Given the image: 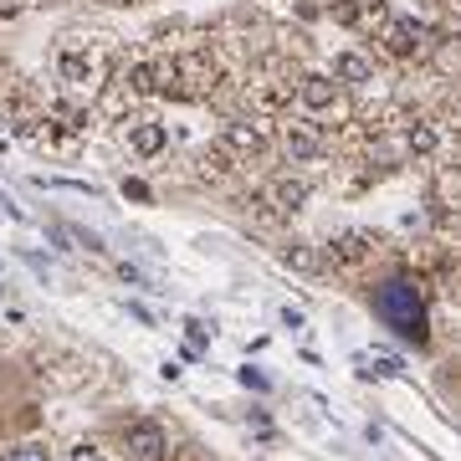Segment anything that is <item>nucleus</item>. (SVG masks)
Wrapping results in <instances>:
<instances>
[{
	"label": "nucleus",
	"mask_w": 461,
	"mask_h": 461,
	"mask_svg": "<svg viewBox=\"0 0 461 461\" xmlns=\"http://www.w3.org/2000/svg\"><path fill=\"white\" fill-rule=\"evenodd\" d=\"M333 67H339L344 77H369V67H364L359 57H339V62H333Z\"/></svg>",
	"instance_id": "nucleus-8"
},
{
	"label": "nucleus",
	"mask_w": 461,
	"mask_h": 461,
	"mask_svg": "<svg viewBox=\"0 0 461 461\" xmlns=\"http://www.w3.org/2000/svg\"><path fill=\"white\" fill-rule=\"evenodd\" d=\"M67 461H108V451H103L98 441H77L72 451H67Z\"/></svg>",
	"instance_id": "nucleus-7"
},
{
	"label": "nucleus",
	"mask_w": 461,
	"mask_h": 461,
	"mask_svg": "<svg viewBox=\"0 0 461 461\" xmlns=\"http://www.w3.org/2000/svg\"><path fill=\"white\" fill-rule=\"evenodd\" d=\"M0 461H51V451L41 441H21V446H5Z\"/></svg>",
	"instance_id": "nucleus-5"
},
{
	"label": "nucleus",
	"mask_w": 461,
	"mask_h": 461,
	"mask_svg": "<svg viewBox=\"0 0 461 461\" xmlns=\"http://www.w3.org/2000/svg\"><path fill=\"white\" fill-rule=\"evenodd\" d=\"M369 257H375V236H364V230H348V236L329 241V262L344 267V272H354V267L369 262Z\"/></svg>",
	"instance_id": "nucleus-3"
},
{
	"label": "nucleus",
	"mask_w": 461,
	"mask_h": 461,
	"mask_svg": "<svg viewBox=\"0 0 461 461\" xmlns=\"http://www.w3.org/2000/svg\"><path fill=\"white\" fill-rule=\"evenodd\" d=\"M123 461H169V430L159 420H133L123 430Z\"/></svg>",
	"instance_id": "nucleus-2"
},
{
	"label": "nucleus",
	"mask_w": 461,
	"mask_h": 461,
	"mask_svg": "<svg viewBox=\"0 0 461 461\" xmlns=\"http://www.w3.org/2000/svg\"><path fill=\"white\" fill-rule=\"evenodd\" d=\"M369 308H375V318L395 339H405L415 348L430 344V313H426V297H420V282L415 277H384L369 293Z\"/></svg>",
	"instance_id": "nucleus-1"
},
{
	"label": "nucleus",
	"mask_w": 461,
	"mask_h": 461,
	"mask_svg": "<svg viewBox=\"0 0 461 461\" xmlns=\"http://www.w3.org/2000/svg\"><path fill=\"white\" fill-rule=\"evenodd\" d=\"M384 47L395 51V57H411V51H420V26H415V21H390Z\"/></svg>",
	"instance_id": "nucleus-4"
},
{
	"label": "nucleus",
	"mask_w": 461,
	"mask_h": 461,
	"mask_svg": "<svg viewBox=\"0 0 461 461\" xmlns=\"http://www.w3.org/2000/svg\"><path fill=\"white\" fill-rule=\"evenodd\" d=\"M241 384H247V390H267V379L257 375V369H241Z\"/></svg>",
	"instance_id": "nucleus-9"
},
{
	"label": "nucleus",
	"mask_w": 461,
	"mask_h": 461,
	"mask_svg": "<svg viewBox=\"0 0 461 461\" xmlns=\"http://www.w3.org/2000/svg\"><path fill=\"white\" fill-rule=\"evenodd\" d=\"M159 144H165V133L154 129V123H144V129H133V149H139V154H154Z\"/></svg>",
	"instance_id": "nucleus-6"
}]
</instances>
